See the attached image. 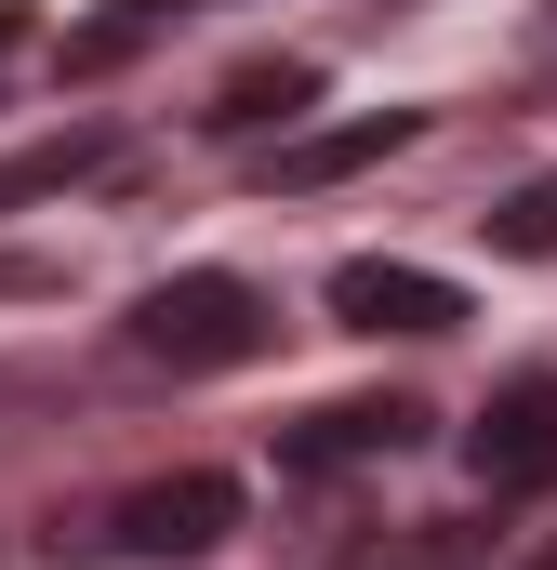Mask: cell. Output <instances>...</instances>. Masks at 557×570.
Returning a JSON list of instances; mask_svg holds the SVG:
<instances>
[{
  "instance_id": "cell-1",
  "label": "cell",
  "mask_w": 557,
  "mask_h": 570,
  "mask_svg": "<svg viewBox=\"0 0 557 570\" xmlns=\"http://www.w3.org/2000/svg\"><path fill=\"white\" fill-rule=\"evenodd\" d=\"M120 345H134L146 372H240V358H266V345H278V305H266L253 279H226V266H186V279L134 292Z\"/></svg>"
},
{
  "instance_id": "cell-2",
  "label": "cell",
  "mask_w": 557,
  "mask_h": 570,
  "mask_svg": "<svg viewBox=\"0 0 557 570\" xmlns=\"http://www.w3.org/2000/svg\"><path fill=\"white\" fill-rule=\"evenodd\" d=\"M226 531H240V478H226V464H173V478H134L107 518H80V531H53V544L159 570V558H213Z\"/></svg>"
},
{
  "instance_id": "cell-3",
  "label": "cell",
  "mask_w": 557,
  "mask_h": 570,
  "mask_svg": "<svg viewBox=\"0 0 557 570\" xmlns=\"http://www.w3.org/2000/svg\"><path fill=\"white\" fill-rule=\"evenodd\" d=\"M465 464H478V491H557V372L491 385L465 425Z\"/></svg>"
},
{
  "instance_id": "cell-4",
  "label": "cell",
  "mask_w": 557,
  "mask_h": 570,
  "mask_svg": "<svg viewBox=\"0 0 557 570\" xmlns=\"http://www.w3.org/2000/svg\"><path fill=\"white\" fill-rule=\"evenodd\" d=\"M332 318H345V332H372V345H385V332L424 345V332H451V318H465V292L438 279V266H399V253H345V266H332Z\"/></svg>"
},
{
  "instance_id": "cell-5",
  "label": "cell",
  "mask_w": 557,
  "mask_h": 570,
  "mask_svg": "<svg viewBox=\"0 0 557 570\" xmlns=\"http://www.w3.org/2000/svg\"><path fill=\"white\" fill-rule=\"evenodd\" d=\"M424 438V399H332L278 438V478H332V464H372V451H412Z\"/></svg>"
},
{
  "instance_id": "cell-6",
  "label": "cell",
  "mask_w": 557,
  "mask_h": 570,
  "mask_svg": "<svg viewBox=\"0 0 557 570\" xmlns=\"http://www.w3.org/2000/svg\"><path fill=\"white\" fill-rule=\"evenodd\" d=\"M424 120L412 107H372V120H345V134H305V146H278V186H345V173H372L385 146H412Z\"/></svg>"
},
{
  "instance_id": "cell-7",
  "label": "cell",
  "mask_w": 557,
  "mask_h": 570,
  "mask_svg": "<svg viewBox=\"0 0 557 570\" xmlns=\"http://www.w3.org/2000/svg\"><path fill=\"white\" fill-rule=\"evenodd\" d=\"M305 94H319V67H240V80H226L199 120H213V134H266V120H292Z\"/></svg>"
},
{
  "instance_id": "cell-8",
  "label": "cell",
  "mask_w": 557,
  "mask_h": 570,
  "mask_svg": "<svg viewBox=\"0 0 557 570\" xmlns=\"http://www.w3.org/2000/svg\"><path fill=\"white\" fill-rule=\"evenodd\" d=\"M478 226H491V253H557V173H531V186H505V199H491Z\"/></svg>"
},
{
  "instance_id": "cell-9",
  "label": "cell",
  "mask_w": 557,
  "mask_h": 570,
  "mask_svg": "<svg viewBox=\"0 0 557 570\" xmlns=\"http://www.w3.org/2000/svg\"><path fill=\"white\" fill-rule=\"evenodd\" d=\"M173 13H186V0H107V13H94V27L67 40V67H120L146 27H173Z\"/></svg>"
},
{
  "instance_id": "cell-10",
  "label": "cell",
  "mask_w": 557,
  "mask_h": 570,
  "mask_svg": "<svg viewBox=\"0 0 557 570\" xmlns=\"http://www.w3.org/2000/svg\"><path fill=\"white\" fill-rule=\"evenodd\" d=\"M0 53H27V0H0Z\"/></svg>"
},
{
  "instance_id": "cell-11",
  "label": "cell",
  "mask_w": 557,
  "mask_h": 570,
  "mask_svg": "<svg viewBox=\"0 0 557 570\" xmlns=\"http://www.w3.org/2000/svg\"><path fill=\"white\" fill-rule=\"evenodd\" d=\"M518 570H557V531H545V544H531V558H518Z\"/></svg>"
}]
</instances>
